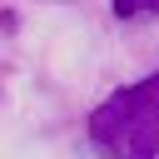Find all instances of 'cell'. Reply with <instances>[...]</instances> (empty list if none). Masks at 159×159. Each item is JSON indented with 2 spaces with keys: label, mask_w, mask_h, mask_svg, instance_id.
<instances>
[{
  "label": "cell",
  "mask_w": 159,
  "mask_h": 159,
  "mask_svg": "<svg viewBox=\"0 0 159 159\" xmlns=\"http://www.w3.org/2000/svg\"><path fill=\"white\" fill-rule=\"evenodd\" d=\"M89 139L104 159H159V70L94 104Z\"/></svg>",
  "instance_id": "obj_1"
},
{
  "label": "cell",
  "mask_w": 159,
  "mask_h": 159,
  "mask_svg": "<svg viewBox=\"0 0 159 159\" xmlns=\"http://www.w3.org/2000/svg\"><path fill=\"white\" fill-rule=\"evenodd\" d=\"M109 5H114V15H134L139 10V0H109Z\"/></svg>",
  "instance_id": "obj_2"
},
{
  "label": "cell",
  "mask_w": 159,
  "mask_h": 159,
  "mask_svg": "<svg viewBox=\"0 0 159 159\" xmlns=\"http://www.w3.org/2000/svg\"><path fill=\"white\" fill-rule=\"evenodd\" d=\"M139 5H144V10H159V0H139Z\"/></svg>",
  "instance_id": "obj_3"
}]
</instances>
